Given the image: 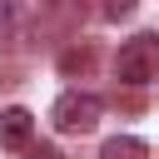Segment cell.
Masks as SVG:
<instances>
[{
  "label": "cell",
  "instance_id": "cell-2",
  "mask_svg": "<svg viewBox=\"0 0 159 159\" xmlns=\"http://www.w3.org/2000/svg\"><path fill=\"white\" fill-rule=\"evenodd\" d=\"M99 99L94 94H80V89H70V94H60L55 99V109H50V119H55V129H65V134H89L94 124H99Z\"/></svg>",
  "mask_w": 159,
  "mask_h": 159
},
{
  "label": "cell",
  "instance_id": "cell-4",
  "mask_svg": "<svg viewBox=\"0 0 159 159\" xmlns=\"http://www.w3.org/2000/svg\"><path fill=\"white\" fill-rule=\"evenodd\" d=\"M99 159H149V144L134 139V134H114V139H104Z\"/></svg>",
  "mask_w": 159,
  "mask_h": 159
},
{
  "label": "cell",
  "instance_id": "cell-5",
  "mask_svg": "<svg viewBox=\"0 0 159 159\" xmlns=\"http://www.w3.org/2000/svg\"><path fill=\"white\" fill-rule=\"evenodd\" d=\"M89 65H94V50H89V45H84V50H65V55H60V70H65V75L89 70Z\"/></svg>",
  "mask_w": 159,
  "mask_h": 159
},
{
  "label": "cell",
  "instance_id": "cell-6",
  "mask_svg": "<svg viewBox=\"0 0 159 159\" xmlns=\"http://www.w3.org/2000/svg\"><path fill=\"white\" fill-rule=\"evenodd\" d=\"M25 159H65V154H60L55 144H30V149H25Z\"/></svg>",
  "mask_w": 159,
  "mask_h": 159
},
{
  "label": "cell",
  "instance_id": "cell-3",
  "mask_svg": "<svg viewBox=\"0 0 159 159\" xmlns=\"http://www.w3.org/2000/svg\"><path fill=\"white\" fill-rule=\"evenodd\" d=\"M35 139V114L30 109H0V149H30Z\"/></svg>",
  "mask_w": 159,
  "mask_h": 159
},
{
  "label": "cell",
  "instance_id": "cell-1",
  "mask_svg": "<svg viewBox=\"0 0 159 159\" xmlns=\"http://www.w3.org/2000/svg\"><path fill=\"white\" fill-rule=\"evenodd\" d=\"M114 75H119L124 84H149V80H159V35L144 30V35L124 40L119 55H114Z\"/></svg>",
  "mask_w": 159,
  "mask_h": 159
}]
</instances>
